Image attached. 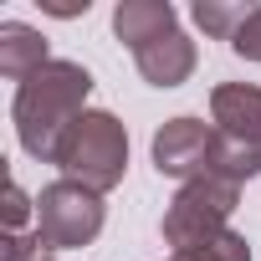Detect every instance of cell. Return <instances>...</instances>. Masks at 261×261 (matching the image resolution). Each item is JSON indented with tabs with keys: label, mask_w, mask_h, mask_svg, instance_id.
<instances>
[{
	"label": "cell",
	"mask_w": 261,
	"mask_h": 261,
	"mask_svg": "<svg viewBox=\"0 0 261 261\" xmlns=\"http://www.w3.org/2000/svg\"><path fill=\"white\" fill-rule=\"evenodd\" d=\"M169 31H179V16H174L169 0H118L113 6V36L128 51H139V46L169 36Z\"/></svg>",
	"instance_id": "cell-7"
},
{
	"label": "cell",
	"mask_w": 261,
	"mask_h": 261,
	"mask_svg": "<svg viewBox=\"0 0 261 261\" xmlns=\"http://www.w3.org/2000/svg\"><path fill=\"white\" fill-rule=\"evenodd\" d=\"M41 11H46V16L72 21V16H87V0H41Z\"/></svg>",
	"instance_id": "cell-15"
},
{
	"label": "cell",
	"mask_w": 261,
	"mask_h": 261,
	"mask_svg": "<svg viewBox=\"0 0 261 261\" xmlns=\"http://www.w3.org/2000/svg\"><path fill=\"white\" fill-rule=\"evenodd\" d=\"M51 57H46V36L21 26V21H6L0 26V77L11 82H26L31 72H41Z\"/></svg>",
	"instance_id": "cell-9"
},
{
	"label": "cell",
	"mask_w": 261,
	"mask_h": 261,
	"mask_svg": "<svg viewBox=\"0 0 261 261\" xmlns=\"http://www.w3.org/2000/svg\"><path fill=\"white\" fill-rule=\"evenodd\" d=\"M92 97V72L77 62H46L16 87L11 118H16V139L31 159H57V144L67 139V128L87 113Z\"/></svg>",
	"instance_id": "cell-1"
},
{
	"label": "cell",
	"mask_w": 261,
	"mask_h": 261,
	"mask_svg": "<svg viewBox=\"0 0 261 261\" xmlns=\"http://www.w3.org/2000/svg\"><path fill=\"white\" fill-rule=\"evenodd\" d=\"M210 154H215V123L200 118H169L154 134V169L190 185L210 174Z\"/></svg>",
	"instance_id": "cell-5"
},
{
	"label": "cell",
	"mask_w": 261,
	"mask_h": 261,
	"mask_svg": "<svg viewBox=\"0 0 261 261\" xmlns=\"http://www.w3.org/2000/svg\"><path fill=\"white\" fill-rule=\"evenodd\" d=\"M36 215V205L26 200L21 185H6V236H21V225Z\"/></svg>",
	"instance_id": "cell-14"
},
{
	"label": "cell",
	"mask_w": 261,
	"mask_h": 261,
	"mask_svg": "<svg viewBox=\"0 0 261 261\" xmlns=\"http://www.w3.org/2000/svg\"><path fill=\"white\" fill-rule=\"evenodd\" d=\"M102 230V195L77 185V179H57L36 195V236L57 251L87 246Z\"/></svg>",
	"instance_id": "cell-4"
},
{
	"label": "cell",
	"mask_w": 261,
	"mask_h": 261,
	"mask_svg": "<svg viewBox=\"0 0 261 261\" xmlns=\"http://www.w3.org/2000/svg\"><path fill=\"white\" fill-rule=\"evenodd\" d=\"M210 118L225 139L261 149V87L256 82H220L210 92Z\"/></svg>",
	"instance_id": "cell-6"
},
{
	"label": "cell",
	"mask_w": 261,
	"mask_h": 261,
	"mask_svg": "<svg viewBox=\"0 0 261 261\" xmlns=\"http://www.w3.org/2000/svg\"><path fill=\"white\" fill-rule=\"evenodd\" d=\"M246 16H251V6H230V0H195V6H190V21L205 36H215V41H236V31H241Z\"/></svg>",
	"instance_id": "cell-10"
},
{
	"label": "cell",
	"mask_w": 261,
	"mask_h": 261,
	"mask_svg": "<svg viewBox=\"0 0 261 261\" xmlns=\"http://www.w3.org/2000/svg\"><path fill=\"white\" fill-rule=\"evenodd\" d=\"M230 51H236L241 62H261V6H251V16L241 21V31H236V41H230Z\"/></svg>",
	"instance_id": "cell-12"
},
{
	"label": "cell",
	"mask_w": 261,
	"mask_h": 261,
	"mask_svg": "<svg viewBox=\"0 0 261 261\" xmlns=\"http://www.w3.org/2000/svg\"><path fill=\"white\" fill-rule=\"evenodd\" d=\"M169 261H251V241L241 230H225V236H215V241H205L195 251H179Z\"/></svg>",
	"instance_id": "cell-11"
},
{
	"label": "cell",
	"mask_w": 261,
	"mask_h": 261,
	"mask_svg": "<svg viewBox=\"0 0 261 261\" xmlns=\"http://www.w3.org/2000/svg\"><path fill=\"white\" fill-rule=\"evenodd\" d=\"M134 67H139V77L154 82V87H179V82H190V72H195V41H190L185 31H169V36L139 46V51H134Z\"/></svg>",
	"instance_id": "cell-8"
},
{
	"label": "cell",
	"mask_w": 261,
	"mask_h": 261,
	"mask_svg": "<svg viewBox=\"0 0 261 261\" xmlns=\"http://www.w3.org/2000/svg\"><path fill=\"white\" fill-rule=\"evenodd\" d=\"M51 164H62L67 179H77V185L108 195V190H118L123 174H128V128H123L113 113L87 108V113L67 128V139L57 144V159H51Z\"/></svg>",
	"instance_id": "cell-2"
},
{
	"label": "cell",
	"mask_w": 261,
	"mask_h": 261,
	"mask_svg": "<svg viewBox=\"0 0 261 261\" xmlns=\"http://www.w3.org/2000/svg\"><path fill=\"white\" fill-rule=\"evenodd\" d=\"M236 200H241V185L215 179V174L179 185V195H174L169 210H164V241L174 246V256H179V251H195V246H205V241H215V236H225V230H230L225 220H230Z\"/></svg>",
	"instance_id": "cell-3"
},
{
	"label": "cell",
	"mask_w": 261,
	"mask_h": 261,
	"mask_svg": "<svg viewBox=\"0 0 261 261\" xmlns=\"http://www.w3.org/2000/svg\"><path fill=\"white\" fill-rule=\"evenodd\" d=\"M51 251L57 246H46L41 236H6V261H51Z\"/></svg>",
	"instance_id": "cell-13"
}]
</instances>
